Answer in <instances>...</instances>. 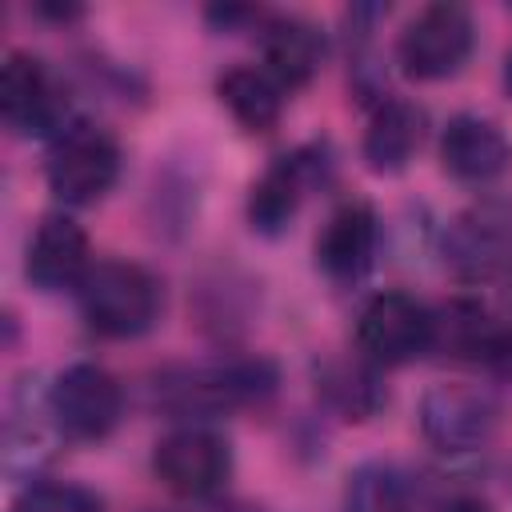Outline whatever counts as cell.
I'll list each match as a JSON object with an SVG mask.
<instances>
[{"label": "cell", "mask_w": 512, "mask_h": 512, "mask_svg": "<svg viewBox=\"0 0 512 512\" xmlns=\"http://www.w3.org/2000/svg\"><path fill=\"white\" fill-rule=\"evenodd\" d=\"M424 128H428V116L412 100H400V96L380 100L368 128H364V144H360L364 164L376 176L404 172L412 164V156L420 152V144H424Z\"/></svg>", "instance_id": "cell-16"}, {"label": "cell", "mask_w": 512, "mask_h": 512, "mask_svg": "<svg viewBox=\"0 0 512 512\" xmlns=\"http://www.w3.org/2000/svg\"><path fill=\"white\" fill-rule=\"evenodd\" d=\"M432 348L488 364V368H508L512 364V328H504L480 300L456 296L432 312Z\"/></svg>", "instance_id": "cell-11"}, {"label": "cell", "mask_w": 512, "mask_h": 512, "mask_svg": "<svg viewBox=\"0 0 512 512\" xmlns=\"http://www.w3.org/2000/svg\"><path fill=\"white\" fill-rule=\"evenodd\" d=\"M316 392L344 420H372L388 404L380 372L364 356H356V360H324L316 368Z\"/></svg>", "instance_id": "cell-19"}, {"label": "cell", "mask_w": 512, "mask_h": 512, "mask_svg": "<svg viewBox=\"0 0 512 512\" xmlns=\"http://www.w3.org/2000/svg\"><path fill=\"white\" fill-rule=\"evenodd\" d=\"M472 44H476V24L468 8L440 0L420 8L404 24L396 40V60L412 80H448L464 68V60L472 56Z\"/></svg>", "instance_id": "cell-5"}, {"label": "cell", "mask_w": 512, "mask_h": 512, "mask_svg": "<svg viewBox=\"0 0 512 512\" xmlns=\"http://www.w3.org/2000/svg\"><path fill=\"white\" fill-rule=\"evenodd\" d=\"M356 348L376 368H400L432 348V308L408 292H380L360 308Z\"/></svg>", "instance_id": "cell-7"}, {"label": "cell", "mask_w": 512, "mask_h": 512, "mask_svg": "<svg viewBox=\"0 0 512 512\" xmlns=\"http://www.w3.org/2000/svg\"><path fill=\"white\" fill-rule=\"evenodd\" d=\"M324 60V36L312 20L272 16L264 20V68L288 88H304Z\"/></svg>", "instance_id": "cell-17"}, {"label": "cell", "mask_w": 512, "mask_h": 512, "mask_svg": "<svg viewBox=\"0 0 512 512\" xmlns=\"http://www.w3.org/2000/svg\"><path fill=\"white\" fill-rule=\"evenodd\" d=\"M436 512H492V504L488 500H480V496H468V492H460V496H448Z\"/></svg>", "instance_id": "cell-22"}, {"label": "cell", "mask_w": 512, "mask_h": 512, "mask_svg": "<svg viewBox=\"0 0 512 512\" xmlns=\"http://www.w3.org/2000/svg\"><path fill=\"white\" fill-rule=\"evenodd\" d=\"M444 260L460 280L472 284L504 276L512 268V220L492 208L456 216L444 236Z\"/></svg>", "instance_id": "cell-13"}, {"label": "cell", "mask_w": 512, "mask_h": 512, "mask_svg": "<svg viewBox=\"0 0 512 512\" xmlns=\"http://www.w3.org/2000/svg\"><path fill=\"white\" fill-rule=\"evenodd\" d=\"M48 408L60 436L104 440L124 416V388L104 364L76 360L60 368L56 380L48 384Z\"/></svg>", "instance_id": "cell-4"}, {"label": "cell", "mask_w": 512, "mask_h": 512, "mask_svg": "<svg viewBox=\"0 0 512 512\" xmlns=\"http://www.w3.org/2000/svg\"><path fill=\"white\" fill-rule=\"evenodd\" d=\"M0 112L16 136H60L64 92L32 52H8L0 68Z\"/></svg>", "instance_id": "cell-9"}, {"label": "cell", "mask_w": 512, "mask_h": 512, "mask_svg": "<svg viewBox=\"0 0 512 512\" xmlns=\"http://www.w3.org/2000/svg\"><path fill=\"white\" fill-rule=\"evenodd\" d=\"M340 512H412L408 476L388 460H368L348 472Z\"/></svg>", "instance_id": "cell-20"}, {"label": "cell", "mask_w": 512, "mask_h": 512, "mask_svg": "<svg viewBox=\"0 0 512 512\" xmlns=\"http://www.w3.org/2000/svg\"><path fill=\"white\" fill-rule=\"evenodd\" d=\"M220 104L232 112V120L248 132H272L284 112V84L268 68L236 64L216 80Z\"/></svg>", "instance_id": "cell-18"}, {"label": "cell", "mask_w": 512, "mask_h": 512, "mask_svg": "<svg viewBox=\"0 0 512 512\" xmlns=\"http://www.w3.org/2000/svg\"><path fill=\"white\" fill-rule=\"evenodd\" d=\"M44 176H48V192L60 204H72V208L96 204L120 180V144L112 140V132L96 124H84V120L68 124L48 148Z\"/></svg>", "instance_id": "cell-3"}, {"label": "cell", "mask_w": 512, "mask_h": 512, "mask_svg": "<svg viewBox=\"0 0 512 512\" xmlns=\"http://www.w3.org/2000/svg\"><path fill=\"white\" fill-rule=\"evenodd\" d=\"M88 272H92L88 232L64 212L44 216L28 240V252H24L28 284L40 292H64V288H80V280Z\"/></svg>", "instance_id": "cell-12"}, {"label": "cell", "mask_w": 512, "mask_h": 512, "mask_svg": "<svg viewBox=\"0 0 512 512\" xmlns=\"http://www.w3.org/2000/svg\"><path fill=\"white\" fill-rule=\"evenodd\" d=\"M512 160V144L504 128L480 112H460L440 132V164L448 176L464 184H488L496 180Z\"/></svg>", "instance_id": "cell-15"}, {"label": "cell", "mask_w": 512, "mask_h": 512, "mask_svg": "<svg viewBox=\"0 0 512 512\" xmlns=\"http://www.w3.org/2000/svg\"><path fill=\"white\" fill-rule=\"evenodd\" d=\"M280 384V372L264 356H232L212 364H176L164 368L152 384L156 408L172 416H220L244 404H260Z\"/></svg>", "instance_id": "cell-1"}, {"label": "cell", "mask_w": 512, "mask_h": 512, "mask_svg": "<svg viewBox=\"0 0 512 512\" xmlns=\"http://www.w3.org/2000/svg\"><path fill=\"white\" fill-rule=\"evenodd\" d=\"M324 168H328V156L320 144H304L296 152L276 156L248 192V224L264 236L284 232L296 208L304 204L308 188L324 180Z\"/></svg>", "instance_id": "cell-10"}, {"label": "cell", "mask_w": 512, "mask_h": 512, "mask_svg": "<svg viewBox=\"0 0 512 512\" xmlns=\"http://www.w3.org/2000/svg\"><path fill=\"white\" fill-rule=\"evenodd\" d=\"M500 424V404L488 388L468 380H444L432 384L420 400V432L432 448L448 456L476 452L492 440Z\"/></svg>", "instance_id": "cell-6"}, {"label": "cell", "mask_w": 512, "mask_h": 512, "mask_svg": "<svg viewBox=\"0 0 512 512\" xmlns=\"http://www.w3.org/2000/svg\"><path fill=\"white\" fill-rule=\"evenodd\" d=\"M76 296L84 324L104 340L144 336L160 316V284L132 260H96Z\"/></svg>", "instance_id": "cell-2"}, {"label": "cell", "mask_w": 512, "mask_h": 512, "mask_svg": "<svg viewBox=\"0 0 512 512\" xmlns=\"http://www.w3.org/2000/svg\"><path fill=\"white\" fill-rule=\"evenodd\" d=\"M12 512H104V500L84 484L40 480V484H28L16 496Z\"/></svg>", "instance_id": "cell-21"}, {"label": "cell", "mask_w": 512, "mask_h": 512, "mask_svg": "<svg viewBox=\"0 0 512 512\" xmlns=\"http://www.w3.org/2000/svg\"><path fill=\"white\" fill-rule=\"evenodd\" d=\"M152 472L168 492H176L184 500H204L224 488V480L232 472V448L212 428L184 424L156 440Z\"/></svg>", "instance_id": "cell-8"}, {"label": "cell", "mask_w": 512, "mask_h": 512, "mask_svg": "<svg viewBox=\"0 0 512 512\" xmlns=\"http://www.w3.org/2000/svg\"><path fill=\"white\" fill-rule=\"evenodd\" d=\"M504 88L512 92V52H508V60H504Z\"/></svg>", "instance_id": "cell-23"}, {"label": "cell", "mask_w": 512, "mask_h": 512, "mask_svg": "<svg viewBox=\"0 0 512 512\" xmlns=\"http://www.w3.org/2000/svg\"><path fill=\"white\" fill-rule=\"evenodd\" d=\"M376 244H380V220L372 212V204L364 200H344L320 228L316 236V264L328 280L336 284H356L372 260H376Z\"/></svg>", "instance_id": "cell-14"}]
</instances>
